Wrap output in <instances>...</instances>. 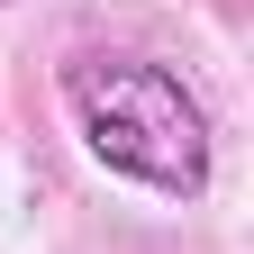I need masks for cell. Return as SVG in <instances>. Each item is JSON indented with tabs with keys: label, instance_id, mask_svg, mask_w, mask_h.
Wrapping results in <instances>:
<instances>
[{
	"label": "cell",
	"instance_id": "6da1fadb",
	"mask_svg": "<svg viewBox=\"0 0 254 254\" xmlns=\"http://www.w3.org/2000/svg\"><path fill=\"white\" fill-rule=\"evenodd\" d=\"M64 109H73L82 145L109 173L164 190V200H200L209 190V109L190 82L154 55H73L64 64Z\"/></svg>",
	"mask_w": 254,
	"mask_h": 254
},
{
	"label": "cell",
	"instance_id": "7a4b0ae2",
	"mask_svg": "<svg viewBox=\"0 0 254 254\" xmlns=\"http://www.w3.org/2000/svg\"><path fill=\"white\" fill-rule=\"evenodd\" d=\"M0 9H9V0H0Z\"/></svg>",
	"mask_w": 254,
	"mask_h": 254
}]
</instances>
